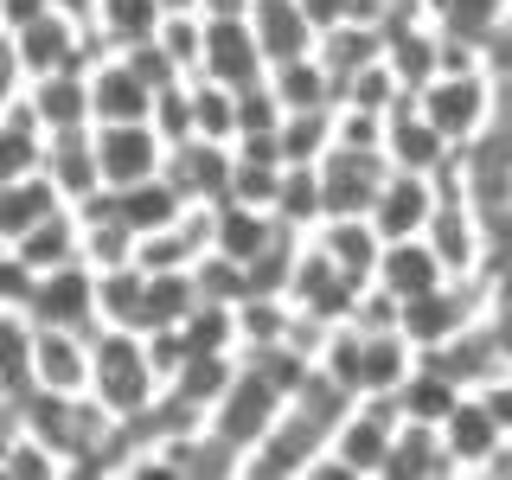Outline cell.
I'll return each mask as SVG.
<instances>
[{"instance_id":"cell-7","label":"cell","mask_w":512,"mask_h":480,"mask_svg":"<svg viewBox=\"0 0 512 480\" xmlns=\"http://www.w3.org/2000/svg\"><path fill=\"white\" fill-rule=\"evenodd\" d=\"M192 77H212V84H231V90L269 77V58L250 32V13H205V52Z\"/></svg>"},{"instance_id":"cell-19","label":"cell","mask_w":512,"mask_h":480,"mask_svg":"<svg viewBox=\"0 0 512 480\" xmlns=\"http://www.w3.org/2000/svg\"><path fill=\"white\" fill-rule=\"evenodd\" d=\"M416 352L404 340V327H378V333H359V397H372V391H397L410 372H416Z\"/></svg>"},{"instance_id":"cell-2","label":"cell","mask_w":512,"mask_h":480,"mask_svg":"<svg viewBox=\"0 0 512 480\" xmlns=\"http://www.w3.org/2000/svg\"><path fill=\"white\" fill-rule=\"evenodd\" d=\"M410 96H416V109H423V122L436 128L448 148H468L474 135L493 128V77L487 71H442Z\"/></svg>"},{"instance_id":"cell-13","label":"cell","mask_w":512,"mask_h":480,"mask_svg":"<svg viewBox=\"0 0 512 480\" xmlns=\"http://www.w3.org/2000/svg\"><path fill=\"white\" fill-rule=\"evenodd\" d=\"M500 416L487 410V397L480 391H461L455 404H448V416H442V442H448V455H455V468L461 474H480L487 468V455L500 448Z\"/></svg>"},{"instance_id":"cell-21","label":"cell","mask_w":512,"mask_h":480,"mask_svg":"<svg viewBox=\"0 0 512 480\" xmlns=\"http://www.w3.org/2000/svg\"><path fill=\"white\" fill-rule=\"evenodd\" d=\"M180 212H186V199L173 192L167 173H148V180H135V186H116V218H122L135 237L167 231V224L180 218Z\"/></svg>"},{"instance_id":"cell-35","label":"cell","mask_w":512,"mask_h":480,"mask_svg":"<svg viewBox=\"0 0 512 480\" xmlns=\"http://www.w3.org/2000/svg\"><path fill=\"white\" fill-rule=\"evenodd\" d=\"M26 346L32 320L20 308H0V391H26Z\"/></svg>"},{"instance_id":"cell-24","label":"cell","mask_w":512,"mask_h":480,"mask_svg":"<svg viewBox=\"0 0 512 480\" xmlns=\"http://www.w3.org/2000/svg\"><path fill=\"white\" fill-rule=\"evenodd\" d=\"M58 186L45 180V167L39 173H20V180H0V237H20V231H32L45 212H58Z\"/></svg>"},{"instance_id":"cell-37","label":"cell","mask_w":512,"mask_h":480,"mask_svg":"<svg viewBox=\"0 0 512 480\" xmlns=\"http://www.w3.org/2000/svg\"><path fill=\"white\" fill-rule=\"evenodd\" d=\"M26 295H32V269L7 244V250H0V308H26Z\"/></svg>"},{"instance_id":"cell-26","label":"cell","mask_w":512,"mask_h":480,"mask_svg":"<svg viewBox=\"0 0 512 480\" xmlns=\"http://www.w3.org/2000/svg\"><path fill=\"white\" fill-rule=\"evenodd\" d=\"M141 282H148V269H141V263L96 269V327H135V314H141Z\"/></svg>"},{"instance_id":"cell-36","label":"cell","mask_w":512,"mask_h":480,"mask_svg":"<svg viewBox=\"0 0 512 480\" xmlns=\"http://www.w3.org/2000/svg\"><path fill=\"white\" fill-rule=\"evenodd\" d=\"M122 58H128V71H135V77H141V84H148V90L173 84V77H186L180 64H173V58H167V52H160V45H154V32H148V39H135V45H122Z\"/></svg>"},{"instance_id":"cell-14","label":"cell","mask_w":512,"mask_h":480,"mask_svg":"<svg viewBox=\"0 0 512 480\" xmlns=\"http://www.w3.org/2000/svg\"><path fill=\"white\" fill-rule=\"evenodd\" d=\"M20 103L32 109V122L45 135H64V128H90V84L84 71H45L20 84Z\"/></svg>"},{"instance_id":"cell-5","label":"cell","mask_w":512,"mask_h":480,"mask_svg":"<svg viewBox=\"0 0 512 480\" xmlns=\"http://www.w3.org/2000/svg\"><path fill=\"white\" fill-rule=\"evenodd\" d=\"M314 173H320V218H333V212H372V199H378L384 173H391V160H384V148H340V141H333V148L314 160Z\"/></svg>"},{"instance_id":"cell-18","label":"cell","mask_w":512,"mask_h":480,"mask_svg":"<svg viewBox=\"0 0 512 480\" xmlns=\"http://www.w3.org/2000/svg\"><path fill=\"white\" fill-rule=\"evenodd\" d=\"M45 180L58 186L64 205L90 199L96 186H103V173H96V141L90 128H64V135H45Z\"/></svg>"},{"instance_id":"cell-1","label":"cell","mask_w":512,"mask_h":480,"mask_svg":"<svg viewBox=\"0 0 512 480\" xmlns=\"http://www.w3.org/2000/svg\"><path fill=\"white\" fill-rule=\"evenodd\" d=\"M90 397L103 410H116L122 423L154 410L160 397V372L148 359V340L135 327H96L90 333Z\"/></svg>"},{"instance_id":"cell-6","label":"cell","mask_w":512,"mask_h":480,"mask_svg":"<svg viewBox=\"0 0 512 480\" xmlns=\"http://www.w3.org/2000/svg\"><path fill=\"white\" fill-rule=\"evenodd\" d=\"M26 384L52 397H90V333L77 327H32Z\"/></svg>"},{"instance_id":"cell-9","label":"cell","mask_w":512,"mask_h":480,"mask_svg":"<svg viewBox=\"0 0 512 480\" xmlns=\"http://www.w3.org/2000/svg\"><path fill=\"white\" fill-rule=\"evenodd\" d=\"M160 173L173 180V192H180L186 205H218L224 186H231V141H173L167 160H160Z\"/></svg>"},{"instance_id":"cell-4","label":"cell","mask_w":512,"mask_h":480,"mask_svg":"<svg viewBox=\"0 0 512 480\" xmlns=\"http://www.w3.org/2000/svg\"><path fill=\"white\" fill-rule=\"evenodd\" d=\"M20 314L32 320V327H77V333H96V269L84 263V256H77V263H58V269H39Z\"/></svg>"},{"instance_id":"cell-22","label":"cell","mask_w":512,"mask_h":480,"mask_svg":"<svg viewBox=\"0 0 512 480\" xmlns=\"http://www.w3.org/2000/svg\"><path fill=\"white\" fill-rule=\"evenodd\" d=\"M269 90H276L282 109H333V103H340V90H333V71H327L314 52L269 64Z\"/></svg>"},{"instance_id":"cell-12","label":"cell","mask_w":512,"mask_h":480,"mask_svg":"<svg viewBox=\"0 0 512 480\" xmlns=\"http://www.w3.org/2000/svg\"><path fill=\"white\" fill-rule=\"evenodd\" d=\"M84 84H90V122H148L154 90L141 84L135 71H128L122 52H103V58L84 71Z\"/></svg>"},{"instance_id":"cell-32","label":"cell","mask_w":512,"mask_h":480,"mask_svg":"<svg viewBox=\"0 0 512 480\" xmlns=\"http://www.w3.org/2000/svg\"><path fill=\"white\" fill-rule=\"evenodd\" d=\"M276 218L295 224V231H314V224H320V173H314V167H282Z\"/></svg>"},{"instance_id":"cell-41","label":"cell","mask_w":512,"mask_h":480,"mask_svg":"<svg viewBox=\"0 0 512 480\" xmlns=\"http://www.w3.org/2000/svg\"><path fill=\"white\" fill-rule=\"evenodd\" d=\"M180 7H199V0H160V13H180Z\"/></svg>"},{"instance_id":"cell-42","label":"cell","mask_w":512,"mask_h":480,"mask_svg":"<svg viewBox=\"0 0 512 480\" xmlns=\"http://www.w3.org/2000/svg\"><path fill=\"white\" fill-rule=\"evenodd\" d=\"M0 250H7V237H0Z\"/></svg>"},{"instance_id":"cell-8","label":"cell","mask_w":512,"mask_h":480,"mask_svg":"<svg viewBox=\"0 0 512 480\" xmlns=\"http://www.w3.org/2000/svg\"><path fill=\"white\" fill-rule=\"evenodd\" d=\"M90 141H96V173H103L109 192L148 180L167 160V141L154 135V122H90Z\"/></svg>"},{"instance_id":"cell-3","label":"cell","mask_w":512,"mask_h":480,"mask_svg":"<svg viewBox=\"0 0 512 480\" xmlns=\"http://www.w3.org/2000/svg\"><path fill=\"white\" fill-rule=\"evenodd\" d=\"M282 404H288V397L276 391V384L256 372V365L237 359V378L224 384V397H218L212 410H205V429H212L218 442H231V448H237V461H244V448H250L256 436H263L269 423H276Z\"/></svg>"},{"instance_id":"cell-20","label":"cell","mask_w":512,"mask_h":480,"mask_svg":"<svg viewBox=\"0 0 512 480\" xmlns=\"http://www.w3.org/2000/svg\"><path fill=\"white\" fill-rule=\"evenodd\" d=\"M199 308V282L192 269H148L141 282V314H135V333H160V327H180V320Z\"/></svg>"},{"instance_id":"cell-17","label":"cell","mask_w":512,"mask_h":480,"mask_svg":"<svg viewBox=\"0 0 512 480\" xmlns=\"http://www.w3.org/2000/svg\"><path fill=\"white\" fill-rule=\"evenodd\" d=\"M372 282H378V288H391L397 301H410V295H423V288L448 282V269H442V256L429 250V237H391V244L378 250Z\"/></svg>"},{"instance_id":"cell-40","label":"cell","mask_w":512,"mask_h":480,"mask_svg":"<svg viewBox=\"0 0 512 480\" xmlns=\"http://www.w3.org/2000/svg\"><path fill=\"white\" fill-rule=\"evenodd\" d=\"M52 7H64V13H77V20H90V7H96V0H52Z\"/></svg>"},{"instance_id":"cell-25","label":"cell","mask_w":512,"mask_h":480,"mask_svg":"<svg viewBox=\"0 0 512 480\" xmlns=\"http://www.w3.org/2000/svg\"><path fill=\"white\" fill-rule=\"evenodd\" d=\"M276 148H282V167H314L333 148V109H282Z\"/></svg>"},{"instance_id":"cell-34","label":"cell","mask_w":512,"mask_h":480,"mask_svg":"<svg viewBox=\"0 0 512 480\" xmlns=\"http://www.w3.org/2000/svg\"><path fill=\"white\" fill-rule=\"evenodd\" d=\"M148 122H154V135L167 141V148H173V141H192V77H173V84L154 90Z\"/></svg>"},{"instance_id":"cell-39","label":"cell","mask_w":512,"mask_h":480,"mask_svg":"<svg viewBox=\"0 0 512 480\" xmlns=\"http://www.w3.org/2000/svg\"><path fill=\"white\" fill-rule=\"evenodd\" d=\"M199 13H250V0H199Z\"/></svg>"},{"instance_id":"cell-16","label":"cell","mask_w":512,"mask_h":480,"mask_svg":"<svg viewBox=\"0 0 512 480\" xmlns=\"http://www.w3.org/2000/svg\"><path fill=\"white\" fill-rule=\"evenodd\" d=\"M448 474H461L455 468V455H448V442H442V429L436 423H397V436H391V461H384V480H448Z\"/></svg>"},{"instance_id":"cell-10","label":"cell","mask_w":512,"mask_h":480,"mask_svg":"<svg viewBox=\"0 0 512 480\" xmlns=\"http://www.w3.org/2000/svg\"><path fill=\"white\" fill-rule=\"evenodd\" d=\"M429 212H436V180H429V173H404V167H391L365 218H372V224H378V237L391 244V237H423Z\"/></svg>"},{"instance_id":"cell-27","label":"cell","mask_w":512,"mask_h":480,"mask_svg":"<svg viewBox=\"0 0 512 480\" xmlns=\"http://www.w3.org/2000/svg\"><path fill=\"white\" fill-rule=\"evenodd\" d=\"M455 397H461V391H455V384H448L429 359H416V372L397 384V410H404L410 423H436V429H442V416H448V404H455Z\"/></svg>"},{"instance_id":"cell-38","label":"cell","mask_w":512,"mask_h":480,"mask_svg":"<svg viewBox=\"0 0 512 480\" xmlns=\"http://www.w3.org/2000/svg\"><path fill=\"white\" fill-rule=\"evenodd\" d=\"M45 7H52V0H0V32H20L26 20H39Z\"/></svg>"},{"instance_id":"cell-30","label":"cell","mask_w":512,"mask_h":480,"mask_svg":"<svg viewBox=\"0 0 512 480\" xmlns=\"http://www.w3.org/2000/svg\"><path fill=\"white\" fill-rule=\"evenodd\" d=\"M192 135H205V141H237V90H231V84L192 77Z\"/></svg>"},{"instance_id":"cell-15","label":"cell","mask_w":512,"mask_h":480,"mask_svg":"<svg viewBox=\"0 0 512 480\" xmlns=\"http://www.w3.org/2000/svg\"><path fill=\"white\" fill-rule=\"evenodd\" d=\"M308 237H314L320 250H327V263L340 269V276H352V282H372L384 237H378V224L365 218V212H333V218H320Z\"/></svg>"},{"instance_id":"cell-31","label":"cell","mask_w":512,"mask_h":480,"mask_svg":"<svg viewBox=\"0 0 512 480\" xmlns=\"http://www.w3.org/2000/svg\"><path fill=\"white\" fill-rule=\"evenodd\" d=\"M154 45H160V52H167V58L192 77V71H199V52H205V13H199V7L160 13V20H154Z\"/></svg>"},{"instance_id":"cell-29","label":"cell","mask_w":512,"mask_h":480,"mask_svg":"<svg viewBox=\"0 0 512 480\" xmlns=\"http://www.w3.org/2000/svg\"><path fill=\"white\" fill-rule=\"evenodd\" d=\"M160 20V0H96L90 7V26L103 32V45H135V39H148Z\"/></svg>"},{"instance_id":"cell-23","label":"cell","mask_w":512,"mask_h":480,"mask_svg":"<svg viewBox=\"0 0 512 480\" xmlns=\"http://www.w3.org/2000/svg\"><path fill=\"white\" fill-rule=\"evenodd\" d=\"M13 256L39 276V269H58V263H77V212L71 205H58V212H45L32 231L13 237Z\"/></svg>"},{"instance_id":"cell-11","label":"cell","mask_w":512,"mask_h":480,"mask_svg":"<svg viewBox=\"0 0 512 480\" xmlns=\"http://www.w3.org/2000/svg\"><path fill=\"white\" fill-rule=\"evenodd\" d=\"M448 154H455V148H448L436 128L423 122L416 96L404 90V96L391 103V116H384V160H391V167H404V173H436Z\"/></svg>"},{"instance_id":"cell-33","label":"cell","mask_w":512,"mask_h":480,"mask_svg":"<svg viewBox=\"0 0 512 480\" xmlns=\"http://www.w3.org/2000/svg\"><path fill=\"white\" fill-rule=\"evenodd\" d=\"M0 480H64V461H58V448H45L26 429V436H13L0 448Z\"/></svg>"},{"instance_id":"cell-28","label":"cell","mask_w":512,"mask_h":480,"mask_svg":"<svg viewBox=\"0 0 512 480\" xmlns=\"http://www.w3.org/2000/svg\"><path fill=\"white\" fill-rule=\"evenodd\" d=\"M77 256H84L90 269H116V263H135V231L103 212V218H77Z\"/></svg>"}]
</instances>
